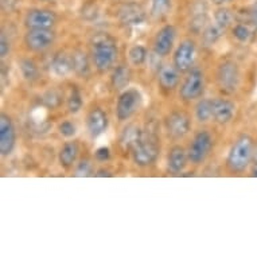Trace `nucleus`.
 Returning a JSON list of instances; mask_svg holds the SVG:
<instances>
[{
    "label": "nucleus",
    "instance_id": "obj_11",
    "mask_svg": "<svg viewBox=\"0 0 257 257\" xmlns=\"http://www.w3.org/2000/svg\"><path fill=\"white\" fill-rule=\"evenodd\" d=\"M195 59V43L191 39H185L178 45L174 53V66L181 73L189 72Z\"/></svg>",
    "mask_w": 257,
    "mask_h": 257
},
{
    "label": "nucleus",
    "instance_id": "obj_21",
    "mask_svg": "<svg viewBox=\"0 0 257 257\" xmlns=\"http://www.w3.org/2000/svg\"><path fill=\"white\" fill-rule=\"evenodd\" d=\"M51 68L54 70L55 74L58 76H65L73 70V59L72 57H69L65 53H59L54 57Z\"/></svg>",
    "mask_w": 257,
    "mask_h": 257
},
{
    "label": "nucleus",
    "instance_id": "obj_24",
    "mask_svg": "<svg viewBox=\"0 0 257 257\" xmlns=\"http://www.w3.org/2000/svg\"><path fill=\"white\" fill-rule=\"evenodd\" d=\"M130 80H131V72H130V69L124 66V65L117 66L116 70L113 72V76H112V84H113L114 88H126V85L130 84Z\"/></svg>",
    "mask_w": 257,
    "mask_h": 257
},
{
    "label": "nucleus",
    "instance_id": "obj_9",
    "mask_svg": "<svg viewBox=\"0 0 257 257\" xmlns=\"http://www.w3.org/2000/svg\"><path fill=\"white\" fill-rule=\"evenodd\" d=\"M53 29H30L25 35V45L31 51H43L54 43Z\"/></svg>",
    "mask_w": 257,
    "mask_h": 257
},
{
    "label": "nucleus",
    "instance_id": "obj_30",
    "mask_svg": "<svg viewBox=\"0 0 257 257\" xmlns=\"http://www.w3.org/2000/svg\"><path fill=\"white\" fill-rule=\"evenodd\" d=\"M82 108V98L77 89H73L68 98V109L70 113H78Z\"/></svg>",
    "mask_w": 257,
    "mask_h": 257
},
{
    "label": "nucleus",
    "instance_id": "obj_18",
    "mask_svg": "<svg viewBox=\"0 0 257 257\" xmlns=\"http://www.w3.org/2000/svg\"><path fill=\"white\" fill-rule=\"evenodd\" d=\"M189 162V155L185 148L181 146H174L169 152V158H167V167L169 171L174 175L181 174L185 170L186 165Z\"/></svg>",
    "mask_w": 257,
    "mask_h": 257
},
{
    "label": "nucleus",
    "instance_id": "obj_35",
    "mask_svg": "<svg viewBox=\"0 0 257 257\" xmlns=\"http://www.w3.org/2000/svg\"><path fill=\"white\" fill-rule=\"evenodd\" d=\"M109 155H110L109 148H106V147H100L97 151H96V158H97L98 160H101V162L109 159Z\"/></svg>",
    "mask_w": 257,
    "mask_h": 257
},
{
    "label": "nucleus",
    "instance_id": "obj_38",
    "mask_svg": "<svg viewBox=\"0 0 257 257\" xmlns=\"http://www.w3.org/2000/svg\"><path fill=\"white\" fill-rule=\"evenodd\" d=\"M42 2H51V0H42Z\"/></svg>",
    "mask_w": 257,
    "mask_h": 257
},
{
    "label": "nucleus",
    "instance_id": "obj_2",
    "mask_svg": "<svg viewBox=\"0 0 257 257\" xmlns=\"http://www.w3.org/2000/svg\"><path fill=\"white\" fill-rule=\"evenodd\" d=\"M254 156V143L249 135H241L233 143L228 154L226 166L232 173H242L252 163Z\"/></svg>",
    "mask_w": 257,
    "mask_h": 257
},
{
    "label": "nucleus",
    "instance_id": "obj_36",
    "mask_svg": "<svg viewBox=\"0 0 257 257\" xmlns=\"http://www.w3.org/2000/svg\"><path fill=\"white\" fill-rule=\"evenodd\" d=\"M213 2V5L218 6V7H223L225 5H228V3H232L233 0H211Z\"/></svg>",
    "mask_w": 257,
    "mask_h": 257
},
{
    "label": "nucleus",
    "instance_id": "obj_16",
    "mask_svg": "<svg viewBox=\"0 0 257 257\" xmlns=\"http://www.w3.org/2000/svg\"><path fill=\"white\" fill-rule=\"evenodd\" d=\"M109 124L108 116L101 108H93L86 116V130L92 139H96L98 136H101L106 131Z\"/></svg>",
    "mask_w": 257,
    "mask_h": 257
},
{
    "label": "nucleus",
    "instance_id": "obj_15",
    "mask_svg": "<svg viewBox=\"0 0 257 257\" xmlns=\"http://www.w3.org/2000/svg\"><path fill=\"white\" fill-rule=\"evenodd\" d=\"M117 18L124 26H139L146 19V11L139 3H125L117 11Z\"/></svg>",
    "mask_w": 257,
    "mask_h": 257
},
{
    "label": "nucleus",
    "instance_id": "obj_25",
    "mask_svg": "<svg viewBox=\"0 0 257 257\" xmlns=\"http://www.w3.org/2000/svg\"><path fill=\"white\" fill-rule=\"evenodd\" d=\"M173 0H152L151 17L154 19H163L171 11Z\"/></svg>",
    "mask_w": 257,
    "mask_h": 257
},
{
    "label": "nucleus",
    "instance_id": "obj_22",
    "mask_svg": "<svg viewBox=\"0 0 257 257\" xmlns=\"http://www.w3.org/2000/svg\"><path fill=\"white\" fill-rule=\"evenodd\" d=\"M207 22V9L205 3H199L193 9V15H191V21H190V27L194 31H201V30L206 26Z\"/></svg>",
    "mask_w": 257,
    "mask_h": 257
},
{
    "label": "nucleus",
    "instance_id": "obj_12",
    "mask_svg": "<svg viewBox=\"0 0 257 257\" xmlns=\"http://www.w3.org/2000/svg\"><path fill=\"white\" fill-rule=\"evenodd\" d=\"M57 23L54 11L43 9H34L27 11L25 17V26L27 29H53Z\"/></svg>",
    "mask_w": 257,
    "mask_h": 257
},
{
    "label": "nucleus",
    "instance_id": "obj_19",
    "mask_svg": "<svg viewBox=\"0 0 257 257\" xmlns=\"http://www.w3.org/2000/svg\"><path fill=\"white\" fill-rule=\"evenodd\" d=\"M179 70L174 65H166L159 70L158 82L165 90H174L179 84Z\"/></svg>",
    "mask_w": 257,
    "mask_h": 257
},
{
    "label": "nucleus",
    "instance_id": "obj_10",
    "mask_svg": "<svg viewBox=\"0 0 257 257\" xmlns=\"http://www.w3.org/2000/svg\"><path fill=\"white\" fill-rule=\"evenodd\" d=\"M165 126L169 136H171L173 139H181L189 134L190 128H191V121L185 112L175 110L166 117Z\"/></svg>",
    "mask_w": 257,
    "mask_h": 257
},
{
    "label": "nucleus",
    "instance_id": "obj_13",
    "mask_svg": "<svg viewBox=\"0 0 257 257\" xmlns=\"http://www.w3.org/2000/svg\"><path fill=\"white\" fill-rule=\"evenodd\" d=\"M177 38V29L173 25L163 26L156 33L154 39V53L159 57H166L173 50L174 43Z\"/></svg>",
    "mask_w": 257,
    "mask_h": 257
},
{
    "label": "nucleus",
    "instance_id": "obj_27",
    "mask_svg": "<svg viewBox=\"0 0 257 257\" xmlns=\"http://www.w3.org/2000/svg\"><path fill=\"white\" fill-rule=\"evenodd\" d=\"M72 59H73V70H74V72L78 73L80 76L88 74L89 63H88V58H86V55H85L84 53L76 51V53L72 55Z\"/></svg>",
    "mask_w": 257,
    "mask_h": 257
},
{
    "label": "nucleus",
    "instance_id": "obj_17",
    "mask_svg": "<svg viewBox=\"0 0 257 257\" xmlns=\"http://www.w3.org/2000/svg\"><path fill=\"white\" fill-rule=\"evenodd\" d=\"M236 105L230 100L217 97L211 100V114L213 120L218 124H228L234 116Z\"/></svg>",
    "mask_w": 257,
    "mask_h": 257
},
{
    "label": "nucleus",
    "instance_id": "obj_20",
    "mask_svg": "<svg viewBox=\"0 0 257 257\" xmlns=\"http://www.w3.org/2000/svg\"><path fill=\"white\" fill-rule=\"evenodd\" d=\"M80 148L76 142H68L62 146L58 152V162L63 169H70L76 163Z\"/></svg>",
    "mask_w": 257,
    "mask_h": 257
},
{
    "label": "nucleus",
    "instance_id": "obj_37",
    "mask_svg": "<svg viewBox=\"0 0 257 257\" xmlns=\"http://www.w3.org/2000/svg\"><path fill=\"white\" fill-rule=\"evenodd\" d=\"M252 177H256L257 178V158H256V160H254V165H253Z\"/></svg>",
    "mask_w": 257,
    "mask_h": 257
},
{
    "label": "nucleus",
    "instance_id": "obj_29",
    "mask_svg": "<svg viewBox=\"0 0 257 257\" xmlns=\"http://www.w3.org/2000/svg\"><path fill=\"white\" fill-rule=\"evenodd\" d=\"M21 69H22V74L25 77L26 80L33 81L37 78L38 76V69L35 66V63L30 59H23L21 62Z\"/></svg>",
    "mask_w": 257,
    "mask_h": 257
},
{
    "label": "nucleus",
    "instance_id": "obj_5",
    "mask_svg": "<svg viewBox=\"0 0 257 257\" xmlns=\"http://www.w3.org/2000/svg\"><path fill=\"white\" fill-rule=\"evenodd\" d=\"M241 82L240 68L234 61L226 59L217 69V84L223 93H234Z\"/></svg>",
    "mask_w": 257,
    "mask_h": 257
},
{
    "label": "nucleus",
    "instance_id": "obj_28",
    "mask_svg": "<svg viewBox=\"0 0 257 257\" xmlns=\"http://www.w3.org/2000/svg\"><path fill=\"white\" fill-rule=\"evenodd\" d=\"M128 58H130L132 65H135V66L143 65L147 61V50H146V47L142 46V45L132 46L130 51H128Z\"/></svg>",
    "mask_w": 257,
    "mask_h": 257
},
{
    "label": "nucleus",
    "instance_id": "obj_34",
    "mask_svg": "<svg viewBox=\"0 0 257 257\" xmlns=\"http://www.w3.org/2000/svg\"><path fill=\"white\" fill-rule=\"evenodd\" d=\"M249 23L257 30V0H254L252 7L249 9Z\"/></svg>",
    "mask_w": 257,
    "mask_h": 257
},
{
    "label": "nucleus",
    "instance_id": "obj_32",
    "mask_svg": "<svg viewBox=\"0 0 257 257\" xmlns=\"http://www.w3.org/2000/svg\"><path fill=\"white\" fill-rule=\"evenodd\" d=\"M92 173V165L89 160H81L76 169L77 177H88L89 174Z\"/></svg>",
    "mask_w": 257,
    "mask_h": 257
},
{
    "label": "nucleus",
    "instance_id": "obj_33",
    "mask_svg": "<svg viewBox=\"0 0 257 257\" xmlns=\"http://www.w3.org/2000/svg\"><path fill=\"white\" fill-rule=\"evenodd\" d=\"M9 53H10V41L6 38L5 34H2V39H0V54H2V58H6Z\"/></svg>",
    "mask_w": 257,
    "mask_h": 257
},
{
    "label": "nucleus",
    "instance_id": "obj_6",
    "mask_svg": "<svg viewBox=\"0 0 257 257\" xmlns=\"http://www.w3.org/2000/svg\"><path fill=\"white\" fill-rule=\"evenodd\" d=\"M213 147V138L207 131H199L187 148L189 162L193 165H201L205 162Z\"/></svg>",
    "mask_w": 257,
    "mask_h": 257
},
{
    "label": "nucleus",
    "instance_id": "obj_23",
    "mask_svg": "<svg viewBox=\"0 0 257 257\" xmlns=\"http://www.w3.org/2000/svg\"><path fill=\"white\" fill-rule=\"evenodd\" d=\"M253 27L250 23H245V22H241V23H237L234 27H233V38H236V41L241 43H246L250 41V38L253 37Z\"/></svg>",
    "mask_w": 257,
    "mask_h": 257
},
{
    "label": "nucleus",
    "instance_id": "obj_14",
    "mask_svg": "<svg viewBox=\"0 0 257 257\" xmlns=\"http://www.w3.org/2000/svg\"><path fill=\"white\" fill-rule=\"evenodd\" d=\"M17 142L15 126L10 116L2 113L0 116V152L3 156H9L13 152Z\"/></svg>",
    "mask_w": 257,
    "mask_h": 257
},
{
    "label": "nucleus",
    "instance_id": "obj_7",
    "mask_svg": "<svg viewBox=\"0 0 257 257\" xmlns=\"http://www.w3.org/2000/svg\"><path fill=\"white\" fill-rule=\"evenodd\" d=\"M205 89V76L199 69H190L189 74L183 81L179 90V96L185 101H193L201 97Z\"/></svg>",
    "mask_w": 257,
    "mask_h": 257
},
{
    "label": "nucleus",
    "instance_id": "obj_1",
    "mask_svg": "<svg viewBox=\"0 0 257 257\" xmlns=\"http://www.w3.org/2000/svg\"><path fill=\"white\" fill-rule=\"evenodd\" d=\"M132 159L139 167H148L155 163L159 155L160 146L158 136L151 131H139L132 144Z\"/></svg>",
    "mask_w": 257,
    "mask_h": 257
},
{
    "label": "nucleus",
    "instance_id": "obj_4",
    "mask_svg": "<svg viewBox=\"0 0 257 257\" xmlns=\"http://www.w3.org/2000/svg\"><path fill=\"white\" fill-rule=\"evenodd\" d=\"M233 22L232 11L226 7H219L214 14V19L202 33V42L205 46H211L222 38Z\"/></svg>",
    "mask_w": 257,
    "mask_h": 257
},
{
    "label": "nucleus",
    "instance_id": "obj_26",
    "mask_svg": "<svg viewBox=\"0 0 257 257\" xmlns=\"http://www.w3.org/2000/svg\"><path fill=\"white\" fill-rule=\"evenodd\" d=\"M195 117L201 122H206L213 118L211 114V100L203 98L195 106Z\"/></svg>",
    "mask_w": 257,
    "mask_h": 257
},
{
    "label": "nucleus",
    "instance_id": "obj_3",
    "mask_svg": "<svg viewBox=\"0 0 257 257\" xmlns=\"http://www.w3.org/2000/svg\"><path fill=\"white\" fill-rule=\"evenodd\" d=\"M92 62L98 72H106L117 58V46L108 35L96 38L92 45Z\"/></svg>",
    "mask_w": 257,
    "mask_h": 257
},
{
    "label": "nucleus",
    "instance_id": "obj_31",
    "mask_svg": "<svg viewBox=\"0 0 257 257\" xmlns=\"http://www.w3.org/2000/svg\"><path fill=\"white\" fill-rule=\"evenodd\" d=\"M58 131L63 138H73L76 135V125L72 121L66 120V121H62L59 124Z\"/></svg>",
    "mask_w": 257,
    "mask_h": 257
},
{
    "label": "nucleus",
    "instance_id": "obj_8",
    "mask_svg": "<svg viewBox=\"0 0 257 257\" xmlns=\"http://www.w3.org/2000/svg\"><path fill=\"white\" fill-rule=\"evenodd\" d=\"M142 94L136 89H126L118 96L116 104V116L120 121H125L139 109Z\"/></svg>",
    "mask_w": 257,
    "mask_h": 257
}]
</instances>
